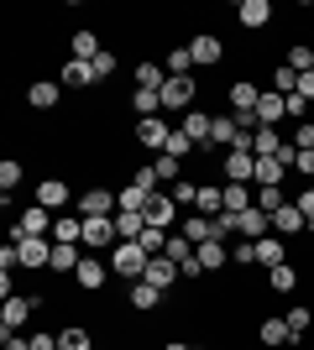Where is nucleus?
<instances>
[{"mask_svg": "<svg viewBox=\"0 0 314 350\" xmlns=\"http://www.w3.org/2000/svg\"><path fill=\"white\" fill-rule=\"evenodd\" d=\"M79 262H84V256H79V246H58V241H53V272H79Z\"/></svg>", "mask_w": 314, "mask_h": 350, "instance_id": "nucleus-31", "label": "nucleus"}, {"mask_svg": "<svg viewBox=\"0 0 314 350\" xmlns=\"http://www.w3.org/2000/svg\"><path fill=\"white\" fill-rule=\"evenodd\" d=\"M199 215H209V219H215V215H225V183H199Z\"/></svg>", "mask_w": 314, "mask_h": 350, "instance_id": "nucleus-17", "label": "nucleus"}, {"mask_svg": "<svg viewBox=\"0 0 314 350\" xmlns=\"http://www.w3.org/2000/svg\"><path fill=\"white\" fill-rule=\"evenodd\" d=\"M90 84H94V68H90V63H79V58L63 63V89H90Z\"/></svg>", "mask_w": 314, "mask_h": 350, "instance_id": "nucleus-23", "label": "nucleus"}, {"mask_svg": "<svg viewBox=\"0 0 314 350\" xmlns=\"http://www.w3.org/2000/svg\"><path fill=\"white\" fill-rule=\"evenodd\" d=\"M157 94H163V110H179V116H189V110H194V100H199V84H194V73H179V79L168 73V84L157 89Z\"/></svg>", "mask_w": 314, "mask_h": 350, "instance_id": "nucleus-3", "label": "nucleus"}, {"mask_svg": "<svg viewBox=\"0 0 314 350\" xmlns=\"http://www.w3.org/2000/svg\"><path fill=\"white\" fill-rule=\"evenodd\" d=\"M299 100H314V73H299Z\"/></svg>", "mask_w": 314, "mask_h": 350, "instance_id": "nucleus-51", "label": "nucleus"}, {"mask_svg": "<svg viewBox=\"0 0 314 350\" xmlns=\"http://www.w3.org/2000/svg\"><path fill=\"white\" fill-rule=\"evenodd\" d=\"M272 94H283V100H288V94H299V73L288 68V63L272 68Z\"/></svg>", "mask_w": 314, "mask_h": 350, "instance_id": "nucleus-32", "label": "nucleus"}, {"mask_svg": "<svg viewBox=\"0 0 314 350\" xmlns=\"http://www.w3.org/2000/svg\"><path fill=\"white\" fill-rule=\"evenodd\" d=\"M168 199H173V204H199V183H183V178H179Z\"/></svg>", "mask_w": 314, "mask_h": 350, "instance_id": "nucleus-44", "label": "nucleus"}, {"mask_svg": "<svg viewBox=\"0 0 314 350\" xmlns=\"http://www.w3.org/2000/svg\"><path fill=\"white\" fill-rule=\"evenodd\" d=\"M293 204H299L304 225H309V230H314V183H309V189H299V199H293Z\"/></svg>", "mask_w": 314, "mask_h": 350, "instance_id": "nucleus-47", "label": "nucleus"}, {"mask_svg": "<svg viewBox=\"0 0 314 350\" xmlns=\"http://www.w3.org/2000/svg\"><path fill=\"white\" fill-rule=\"evenodd\" d=\"M157 304H163V293L152 282H131V308H157Z\"/></svg>", "mask_w": 314, "mask_h": 350, "instance_id": "nucleus-38", "label": "nucleus"}, {"mask_svg": "<svg viewBox=\"0 0 314 350\" xmlns=\"http://www.w3.org/2000/svg\"><path fill=\"white\" fill-rule=\"evenodd\" d=\"M257 204V189L252 183H225V215H241V209Z\"/></svg>", "mask_w": 314, "mask_h": 350, "instance_id": "nucleus-20", "label": "nucleus"}, {"mask_svg": "<svg viewBox=\"0 0 314 350\" xmlns=\"http://www.w3.org/2000/svg\"><path fill=\"white\" fill-rule=\"evenodd\" d=\"M283 319H288V335H293V345H299V340L309 335V324H314V319H309V308H288Z\"/></svg>", "mask_w": 314, "mask_h": 350, "instance_id": "nucleus-40", "label": "nucleus"}, {"mask_svg": "<svg viewBox=\"0 0 314 350\" xmlns=\"http://www.w3.org/2000/svg\"><path fill=\"white\" fill-rule=\"evenodd\" d=\"M252 246H257V267H267V272H272V267H283V262H288V251H283V235H262V241H252Z\"/></svg>", "mask_w": 314, "mask_h": 350, "instance_id": "nucleus-12", "label": "nucleus"}, {"mask_svg": "<svg viewBox=\"0 0 314 350\" xmlns=\"http://www.w3.org/2000/svg\"><path fill=\"white\" fill-rule=\"evenodd\" d=\"M168 136H173V126H168L163 116L136 120V146H157V152H168Z\"/></svg>", "mask_w": 314, "mask_h": 350, "instance_id": "nucleus-7", "label": "nucleus"}, {"mask_svg": "<svg viewBox=\"0 0 314 350\" xmlns=\"http://www.w3.org/2000/svg\"><path fill=\"white\" fill-rule=\"evenodd\" d=\"M309 11H314V5H309Z\"/></svg>", "mask_w": 314, "mask_h": 350, "instance_id": "nucleus-54", "label": "nucleus"}, {"mask_svg": "<svg viewBox=\"0 0 314 350\" xmlns=\"http://www.w3.org/2000/svg\"><path fill=\"white\" fill-rule=\"evenodd\" d=\"M225 262H231V251H225V241H205V246H199V267H205V272H220Z\"/></svg>", "mask_w": 314, "mask_h": 350, "instance_id": "nucleus-28", "label": "nucleus"}, {"mask_svg": "<svg viewBox=\"0 0 314 350\" xmlns=\"http://www.w3.org/2000/svg\"><path fill=\"white\" fill-rule=\"evenodd\" d=\"M100 53H105V47H100V37H94V31H74V58H79V63H94Z\"/></svg>", "mask_w": 314, "mask_h": 350, "instance_id": "nucleus-30", "label": "nucleus"}, {"mask_svg": "<svg viewBox=\"0 0 314 350\" xmlns=\"http://www.w3.org/2000/svg\"><path fill=\"white\" fill-rule=\"evenodd\" d=\"M283 116H288V100H283V94H262V105H257V131H262V126H278Z\"/></svg>", "mask_w": 314, "mask_h": 350, "instance_id": "nucleus-19", "label": "nucleus"}, {"mask_svg": "<svg viewBox=\"0 0 314 350\" xmlns=\"http://www.w3.org/2000/svg\"><path fill=\"white\" fill-rule=\"evenodd\" d=\"M147 230V215H136V209H116V235L120 241H142Z\"/></svg>", "mask_w": 314, "mask_h": 350, "instance_id": "nucleus-21", "label": "nucleus"}, {"mask_svg": "<svg viewBox=\"0 0 314 350\" xmlns=\"http://www.w3.org/2000/svg\"><path fill=\"white\" fill-rule=\"evenodd\" d=\"M225 183H257V152L252 146H236V152H225Z\"/></svg>", "mask_w": 314, "mask_h": 350, "instance_id": "nucleus-5", "label": "nucleus"}, {"mask_svg": "<svg viewBox=\"0 0 314 350\" xmlns=\"http://www.w3.org/2000/svg\"><path fill=\"white\" fill-rule=\"evenodd\" d=\"M189 68H194V53H189V47H173V53H168V73L179 79V73H189Z\"/></svg>", "mask_w": 314, "mask_h": 350, "instance_id": "nucleus-41", "label": "nucleus"}, {"mask_svg": "<svg viewBox=\"0 0 314 350\" xmlns=\"http://www.w3.org/2000/svg\"><path fill=\"white\" fill-rule=\"evenodd\" d=\"M79 288H90V293H100L105 282H110V262H100V256H84V262H79Z\"/></svg>", "mask_w": 314, "mask_h": 350, "instance_id": "nucleus-10", "label": "nucleus"}, {"mask_svg": "<svg viewBox=\"0 0 314 350\" xmlns=\"http://www.w3.org/2000/svg\"><path fill=\"white\" fill-rule=\"evenodd\" d=\"M147 267H152V251L142 246V241H120L116 251H110V272L126 282H142L147 278Z\"/></svg>", "mask_w": 314, "mask_h": 350, "instance_id": "nucleus-1", "label": "nucleus"}, {"mask_svg": "<svg viewBox=\"0 0 314 350\" xmlns=\"http://www.w3.org/2000/svg\"><path fill=\"white\" fill-rule=\"evenodd\" d=\"M236 230L246 235V241H262V235H272V215L252 204V209H241V215H236Z\"/></svg>", "mask_w": 314, "mask_h": 350, "instance_id": "nucleus-8", "label": "nucleus"}, {"mask_svg": "<svg viewBox=\"0 0 314 350\" xmlns=\"http://www.w3.org/2000/svg\"><path fill=\"white\" fill-rule=\"evenodd\" d=\"M116 199H120V209H136V215H142V209H147V199H152V193L142 189V183H126V189H116Z\"/></svg>", "mask_w": 314, "mask_h": 350, "instance_id": "nucleus-34", "label": "nucleus"}, {"mask_svg": "<svg viewBox=\"0 0 314 350\" xmlns=\"http://www.w3.org/2000/svg\"><path fill=\"white\" fill-rule=\"evenodd\" d=\"M168 350H194V345H179V340H173V345H168Z\"/></svg>", "mask_w": 314, "mask_h": 350, "instance_id": "nucleus-53", "label": "nucleus"}, {"mask_svg": "<svg viewBox=\"0 0 314 350\" xmlns=\"http://www.w3.org/2000/svg\"><path fill=\"white\" fill-rule=\"evenodd\" d=\"M288 142L299 146V152H314V120H299V131L288 136Z\"/></svg>", "mask_w": 314, "mask_h": 350, "instance_id": "nucleus-45", "label": "nucleus"}, {"mask_svg": "<svg viewBox=\"0 0 314 350\" xmlns=\"http://www.w3.org/2000/svg\"><path fill=\"white\" fill-rule=\"evenodd\" d=\"M283 63H288L293 73H314V47H304V42H299V47H288V58H283Z\"/></svg>", "mask_w": 314, "mask_h": 350, "instance_id": "nucleus-39", "label": "nucleus"}, {"mask_svg": "<svg viewBox=\"0 0 314 350\" xmlns=\"http://www.w3.org/2000/svg\"><path fill=\"white\" fill-rule=\"evenodd\" d=\"M16 183H21V162H11V157H5V162H0V193H11Z\"/></svg>", "mask_w": 314, "mask_h": 350, "instance_id": "nucleus-43", "label": "nucleus"}, {"mask_svg": "<svg viewBox=\"0 0 314 350\" xmlns=\"http://www.w3.org/2000/svg\"><path fill=\"white\" fill-rule=\"evenodd\" d=\"M27 105H31V110H53V105H58V84H31Z\"/></svg>", "mask_w": 314, "mask_h": 350, "instance_id": "nucleus-33", "label": "nucleus"}, {"mask_svg": "<svg viewBox=\"0 0 314 350\" xmlns=\"http://www.w3.org/2000/svg\"><path fill=\"white\" fill-rule=\"evenodd\" d=\"M236 21L246 31H257V27H267V21H272V5H267V0H241V5H236Z\"/></svg>", "mask_w": 314, "mask_h": 350, "instance_id": "nucleus-14", "label": "nucleus"}, {"mask_svg": "<svg viewBox=\"0 0 314 350\" xmlns=\"http://www.w3.org/2000/svg\"><path fill=\"white\" fill-rule=\"evenodd\" d=\"M116 209H120V199L110 189H100V183L79 193V215H84V219H116Z\"/></svg>", "mask_w": 314, "mask_h": 350, "instance_id": "nucleus-4", "label": "nucleus"}, {"mask_svg": "<svg viewBox=\"0 0 314 350\" xmlns=\"http://www.w3.org/2000/svg\"><path fill=\"white\" fill-rule=\"evenodd\" d=\"M142 215H147V225H157V230H168V225L179 219V204H173L168 193H152V199H147V209H142Z\"/></svg>", "mask_w": 314, "mask_h": 350, "instance_id": "nucleus-11", "label": "nucleus"}, {"mask_svg": "<svg viewBox=\"0 0 314 350\" xmlns=\"http://www.w3.org/2000/svg\"><path fill=\"white\" fill-rule=\"evenodd\" d=\"M209 126H215V116H205V110H189V116L179 120V131L189 136L194 146H209Z\"/></svg>", "mask_w": 314, "mask_h": 350, "instance_id": "nucleus-13", "label": "nucleus"}, {"mask_svg": "<svg viewBox=\"0 0 314 350\" xmlns=\"http://www.w3.org/2000/svg\"><path fill=\"white\" fill-rule=\"evenodd\" d=\"M231 262H241V267H257V246H252V241H241V246H231Z\"/></svg>", "mask_w": 314, "mask_h": 350, "instance_id": "nucleus-48", "label": "nucleus"}, {"mask_svg": "<svg viewBox=\"0 0 314 350\" xmlns=\"http://www.w3.org/2000/svg\"><path fill=\"white\" fill-rule=\"evenodd\" d=\"M152 173H157V183H179V157H168V152H163V157L152 162Z\"/></svg>", "mask_w": 314, "mask_h": 350, "instance_id": "nucleus-42", "label": "nucleus"}, {"mask_svg": "<svg viewBox=\"0 0 314 350\" xmlns=\"http://www.w3.org/2000/svg\"><path fill=\"white\" fill-rule=\"evenodd\" d=\"M179 230L189 235L194 246H205V241H215V219H209V215H189V219L179 225Z\"/></svg>", "mask_w": 314, "mask_h": 350, "instance_id": "nucleus-24", "label": "nucleus"}, {"mask_svg": "<svg viewBox=\"0 0 314 350\" xmlns=\"http://www.w3.org/2000/svg\"><path fill=\"white\" fill-rule=\"evenodd\" d=\"M37 204H42V209H63V204H68V183H58V178L37 183Z\"/></svg>", "mask_w": 314, "mask_h": 350, "instance_id": "nucleus-22", "label": "nucleus"}, {"mask_svg": "<svg viewBox=\"0 0 314 350\" xmlns=\"http://www.w3.org/2000/svg\"><path fill=\"white\" fill-rule=\"evenodd\" d=\"M262 345H272V350H288V345H293L288 319H262Z\"/></svg>", "mask_w": 314, "mask_h": 350, "instance_id": "nucleus-25", "label": "nucleus"}, {"mask_svg": "<svg viewBox=\"0 0 314 350\" xmlns=\"http://www.w3.org/2000/svg\"><path fill=\"white\" fill-rule=\"evenodd\" d=\"M309 225H304V215H299V204H283L278 215H272V235H304Z\"/></svg>", "mask_w": 314, "mask_h": 350, "instance_id": "nucleus-18", "label": "nucleus"}, {"mask_svg": "<svg viewBox=\"0 0 314 350\" xmlns=\"http://www.w3.org/2000/svg\"><path fill=\"white\" fill-rule=\"evenodd\" d=\"M31 308H37V298H21V293H5V308H0V329L5 335H16L21 324L31 319Z\"/></svg>", "mask_w": 314, "mask_h": 350, "instance_id": "nucleus-6", "label": "nucleus"}, {"mask_svg": "<svg viewBox=\"0 0 314 350\" xmlns=\"http://www.w3.org/2000/svg\"><path fill=\"white\" fill-rule=\"evenodd\" d=\"M189 53H194V63H220L225 58V42L215 37V31H199L194 42H189Z\"/></svg>", "mask_w": 314, "mask_h": 350, "instance_id": "nucleus-16", "label": "nucleus"}, {"mask_svg": "<svg viewBox=\"0 0 314 350\" xmlns=\"http://www.w3.org/2000/svg\"><path fill=\"white\" fill-rule=\"evenodd\" d=\"M142 282H152L157 293H168L173 282H179V262H168V256H152V267H147V278Z\"/></svg>", "mask_w": 314, "mask_h": 350, "instance_id": "nucleus-15", "label": "nucleus"}, {"mask_svg": "<svg viewBox=\"0 0 314 350\" xmlns=\"http://www.w3.org/2000/svg\"><path fill=\"white\" fill-rule=\"evenodd\" d=\"M58 350H94V340H90V329H79V324H68L58 335Z\"/></svg>", "mask_w": 314, "mask_h": 350, "instance_id": "nucleus-36", "label": "nucleus"}, {"mask_svg": "<svg viewBox=\"0 0 314 350\" xmlns=\"http://www.w3.org/2000/svg\"><path fill=\"white\" fill-rule=\"evenodd\" d=\"M168 84V63H136V89H163Z\"/></svg>", "mask_w": 314, "mask_h": 350, "instance_id": "nucleus-27", "label": "nucleus"}, {"mask_svg": "<svg viewBox=\"0 0 314 350\" xmlns=\"http://www.w3.org/2000/svg\"><path fill=\"white\" fill-rule=\"evenodd\" d=\"M31 350H58V340L53 335H31Z\"/></svg>", "mask_w": 314, "mask_h": 350, "instance_id": "nucleus-52", "label": "nucleus"}, {"mask_svg": "<svg viewBox=\"0 0 314 350\" xmlns=\"http://www.w3.org/2000/svg\"><path fill=\"white\" fill-rule=\"evenodd\" d=\"M293 173H299V178H309V183H314V152H299V167H293Z\"/></svg>", "mask_w": 314, "mask_h": 350, "instance_id": "nucleus-50", "label": "nucleus"}, {"mask_svg": "<svg viewBox=\"0 0 314 350\" xmlns=\"http://www.w3.org/2000/svg\"><path fill=\"white\" fill-rule=\"evenodd\" d=\"M131 110H136V120L157 116V110H163V94H157V89H131Z\"/></svg>", "mask_w": 314, "mask_h": 350, "instance_id": "nucleus-26", "label": "nucleus"}, {"mask_svg": "<svg viewBox=\"0 0 314 350\" xmlns=\"http://www.w3.org/2000/svg\"><path fill=\"white\" fill-rule=\"evenodd\" d=\"M90 68H94V79H110V73H116V53H100Z\"/></svg>", "mask_w": 314, "mask_h": 350, "instance_id": "nucleus-49", "label": "nucleus"}, {"mask_svg": "<svg viewBox=\"0 0 314 350\" xmlns=\"http://www.w3.org/2000/svg\"><path fill=\"white\" fill-rule=\"evenodd\" d=\"M288 136H278L272 126H262V131H252V152L257 157H278V146H283Z\"/></svg>", "mask_w": 314, "mask_h": 350, "instance_id": "nucleus-29", "label": "nucleus"}, {"mask_svg": "<svg viewBox=\"0 0 314 350\" xmlns=\"http://www.w3.org/2000/svg\"><path fill=\"white\" fill-rule=\"evenodd\" d=\"M267 288L272 293H293V288H299V272H293V267H272V272H267Z\"/></svg>", "mask_w": 314, "mask_h": 350, "instance_id": "nucleus-35", "label": "nucleus"}, {"mask_svg": "<svg viewBox=\"0 0 314 350\" xmlns=\"http://www.w3.org/2000/svg\"><path fill=\"white\" fill-rule=\"evenodd\" d=\"M47 262H53V246H47V241H21V246H16V267H27V272H42Z\"/></svg>", "mask_w": 314, "mask_h": 350, "instance_id": "nucleus-9", "label": "nucleus"}, {"mask_svg": "<svg viewBox=\"0 0 314 350\" xmlns=\"http://www.w3.org/2000/svg\"><path fill=\"white\" fill-rule=\"evenodd\" d=\"M189 152H194V142H189V136L173 126V136H168V157H189Z\"/></svg>", "mask_w": 314, "mask_h": 350, "instance_id": "nucleus-46", "label": "nucleus"}, {"mask_svg": "<svg viewBox=\"0 0 314 350\" xmlns=\"http://www.w3.org/2000/svg\"><path fill=\"white\" fill-rule=\"evenodd\" d=\"M53 225H58V219H53V209L31 204L27 215L11 225V246H21V241H47V235H53Z\"/></svg>", "mask_w": 314, "mask_h": 350, "instance_id": "nucleus-2", "label": "nucleus"}, {"mask_svg": "<svg viewBox=\"0 0 314 350\" xmlns=\"http://www.w3.org/2000/svg\"><path fill=\"white\" fill-rule=\"evenodd\" d=\"M283 204H293V199L283 193V183H278V189H257V209H267V215H278Z\"/></svg>", "mask_w": 314, "mask_h": 350, "instance_id": "nucleus-37", "label": "nucleus"}]
</instances>
